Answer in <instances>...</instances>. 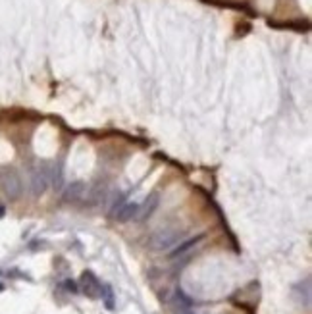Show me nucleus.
Listing matches in <instances>:
<instances>
[{"mask_svg": "<svg viewBox=\"0 0 312 314\" xmlns=\"http://www.w3.org/2000/svg\"><path fill=\"white\" fill-rule=\"evenodd\" d=\"M48 181H50V172L46 168H39L31 174V193L35 197H41L48 189Z\"/></svg>", "mask_w": 312, "mask_h": 314, "instance_id": "7ed1b4c3", "label": "nucleus"}, {"mask_svg": "<svg viewBox=\"0 0 312 314\" xmlns=\"http://www.w3.org/2000/svg\"><path fill=\"white\" fill-rule=\"evenodd\" d=\"M158 204H160V195L158 193H151L143 204H139V212H137V216H135V220H139V222H145V220H149L153 214H155V210L158 208Z\"/></svg>", "mask_w": 312, "mask_h": 314, "instance_id": "20e7f679", "label": "nucleus"}, {"mask_svg": "<svg viewBox=\"0 0 312 314\" xmlns=\"http://www.w3.org/2000/svg\"><path fill=\"white\" fill-rule=\"evenodd\" d=\"M2 189H4V193H6V197L10 199V201H16V199H20L23 193V181H22V176L16 172V170H4L2 172Z\"/></svg>", "mask_w": 312, "mask_h": 314, "instance_id": "f03ea898", "label": "nucleus"}, {"mask_svg": "<svg viewBox=\"0 0 312 314\" xmlns=\"http://www.w3.org/2000/svg\"><path fill=\"white\" fill-rule=\"evenodd\" d=\"M204 237H206V233H199V235H195V237H189V239L179 241L178 245H176V249H172V251H170L168 258H179V256H183L185 252H189L193 247H197Z\"/></svg>", "mask_w": 312, "mask_h": 314, "instance_id": "423d86ee", "label": "nucleus"}, {"mask_svg": "<svg viewBox=\"0 0 312 314\" xmlns=\"http://www.w3.org/2000/svg\"><path fill=\"white\" fill-rule=\"evenodd\" d=\"M176 314H195L191 311V307H185V305H179V309L176 311Z\"/></svg>", "mask_w": 312, "mask_h": 314, "instance_id": "f8f14e48", "label": "nucleus"}, {"mask_svg": "<svg viewBox=\"0 0 312 314\" xmlns=\"http://www.w3.org/2000/svg\"><path fill=\"white\" fill-rule=\"evenodd\" d=\"M295 289L299 291V297H301V305H305V307H311V278H307L305 282H301V283H299Z\"/></svg>", "mask_w": 312, "mask_h": 314, "instance_id": "1a4fd4ad", "label": "nucleus"}, {"mask_svg": "<svg viewBox=\"0 0 312 314\" xmlns=\"http://www.w3.org/2000/svg\"><path fill=\"white\" fill-rule=\"evenodd\" d=\"M81 287H83V293L91 297V299H96V297H100V287H102V283L96 280V276L87 270V272H83V276H81Z\"/></svg>", "mask_w": 312, "mask_h": 314, "instance_id": "39448f33", "label": "nucleus"}, {"mask_svg": "<svg viewBox=\"0 0 312 314\" xmlns=\"http://www.w3.org/2000/svg\"><path fill=\"white\" fill-rule=\"evenodd\" d=\"M0 291H4V285H2V283H0Z\"/></svg>", "mask_w": 312, "mask_h": 314, "instance_id": "4468645a", "label": "nucleus"}, {"mask_svg": "<svg viewBox=\"0 0 312 314\" xmlns=\"http://www.w3.org/2000/svg\"><path fill=\"white\" fill-rule=\"evenodd\" d=\"M183 237H185L183 227H164L151 235L149 247L153 251H168V249L176 247L179 241H183Z\"/></svg>", "mask_w": 312, "mask_h": 314, "instance_id": "f257e3e1", "label": "nucleus"}, {"mask_svg": "<svg viewBox=\"0 0 312 314\" xmlns=\"http://www.w3.org/2000/svg\"><path fill=\"white\" fill-rule=\"evenodd\" d=\"M87 195V185L83 181H71L64 191V201L67 202H77L81 201Z\"/></svg>", "mask_w": 312, "mask_h": 314, "instance_id": "0eeeda50", "label": "nucleus"}, {"mask_svg": "<svg viewBox=\"0 0 312 314\" xmlns=\"http://www.w3.org/2000/svg\"><path fill=\"white\" fill-rule=\"evenodd\" d=\"M137 212H139V202H124V204L114 212V218H116L118 222H131V220H135Z\"/></svg>", "mask_w": 312, "mask_h": 314, "instance_id": "6e6552de", "label": "nucleus"}, {"mask_svg": "<svg viewBox=\"0 0 312 314\" xmlns=\"http://www.w3.org/2000/svg\"><path fill=\"white\" fill-rule=\"evenodd\" d=\"M64 287H66V291L69 293H79V285H77L73 280H66V282H64Z\"/></svg>", "mask_w": 312, "mask_h": 314, "instance_id": "9b49d317", "label": "nucleus"}, {"mask_svg": "<svg viewBox=\"0 0 312 314\" xmlns=\"http://www.w3.org/2000/svg\"><path fill=\"white\" fill-rule=\"evenodd\" d=\"M6 214V208H4V204H0V218Z\"/></svg>", "mask_w": 312, "mask_h": 314, "instance_id": "ddd939ff", "label": "nucleus"}, {"mask_svg": "<svg viewBox=\"0 0 312 314\" xmlns=\"http://www.w3.org/2000/svg\"><path fill=\"white\" fill-rule=\"evenodd\" d=\"M100 299H102V303H104V307H106L108 311H114V307H116V299H114V291H112V287L108 285V283L100 287Z\"/></svg>", "mask_w": 312, "mask_h": 314, "instance_id": "9d476101", "label": "nucleus"}]
</instances>
